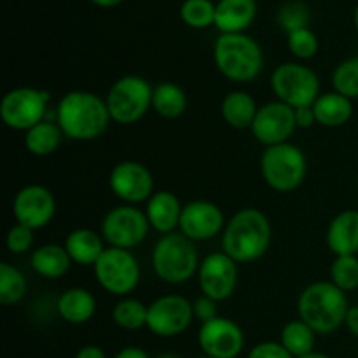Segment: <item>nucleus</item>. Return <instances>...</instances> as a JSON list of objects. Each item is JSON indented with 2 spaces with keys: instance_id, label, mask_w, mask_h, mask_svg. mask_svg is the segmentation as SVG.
Listing matches in <instances>:
<instances>
[{
  "instance_id": "20",
  "label": "nucleus",
  "mask_w": 358,
  "mask_h": 358,
  "mask_svg": "<svg viewBox=\"0 0 358 358\" xmlns=\"http://www.w3.org/2000/svg\"><path fill=\"white\" fill-rule=\"evenodd\" d=\"M182 208L177 196L170 191H157L150 196L147 203V219L156 231L163 234L173 233L175 227L180 224Z\"/></svg>"
},
{
  "instance_id": "37",
  "label": "nucleus",
  "mask_w": 358,
  "mask_h": 358,
  "mask_svg": "<svg viewBox=\"0 0 358 358\" xmlns=\"http://www.w3.org/2000/svg\"><path fill=\"white\" fill-rule=\"evenodd\" d=\"M31 243H34V229L23 226V224H16L7 233V248L13 254H24L30 250Z\"/></svg>"
},
{
  "instance_id": "3",
  "label": "nucleus",
  "mask_w": 358,
  "mask_h": 358,
  "mask_svg": "<svg viewBox=\"0 0 358 358\" xmlns=\"http://www.w3.org/2000/svg\"><path fill=\"white\" fill-rule=\"evenodd\" d=\"M299 317L317 334H331L346 322L350 304L346 292L332 282H317L303 290L297 303Z\"/></svg>"
},
{
  "instance_id": "41",
  "label": "nucleus",
  "mask_w": 358,
  "mask_h": 358,
  "mask_svg": "<svg viewBox=\"0 0 358 358\" xmlns=\"http://www.w3.org/2000/svg\"><path fill=\"white\" fill-rule=\"evenodd\" d=\"M346 327L352 332L355 338H358V304L357 306H350L348 315H346Z\"/></svg>"
},
{
  "instance_id": "42",
  "label": "nucleus",
  "mask_w": 358,
  "mask_h": 358,
  "mask_svg": "<svg viewBox=\"0 0 358 358\" xmlns=\"http://www.w3.org/2000/svg\"><path fill=\"white\" fill-rule=\"evenodd\" d=\"M76 358H107V355L103 353V350L98 348V346H84V348L79 350Z\"/></svg>"
},
{
  "instance_id": "8",
  "label": "nucleus",
  "mask_w": 358,
  "mask_h": 358,
  "mask_svg": "<svg viewBox=\"0 0 358 358\" xmlns=\"http://www.w3.org/2000/svg\"><path fill=\"white\" fill-rule=\"evenodd\" d=\"M273 93L289 107H313L320 96L317 73L301 63H283L271 73Z\"/></svg>"
},
{
  "instance_id": "26",
  "label": "nucleus",
  "mask_w": 358,
  "mask_h": 358,
  "mask_svg": "<svg viewBox=\"0 0 358 358\" xmlns=\"http://www.w3.org/2000/svg\"><path fill=\"white\" fill-rule=\"evenodd\" d=\"M257 110L255 100L245 91H231L222 100V117L231 128H252Z\"/></svg>"
},
{
  "instance_id": "6",
  "label": "nucleus",
  "mask_w": 358,
  "mask_h": 358,
  "mask_svg": "<svg viewBox=\"0 0 358 358\" xmlns=\"http://www.w3.org/2000/svg\"><path fill=\"white\" fill-rule=\"evenodd\" d=\"M261 173L266 184L275 191H296L306 178V156L299 147L289 142L268 147L261 157Z\"/></svg>"
},
{
  "instance_id": "7",
  "label": "nucleus",
  "mask_w": 358,
  "mask_h": 358,
  "mask_svg": "<svg viewBox=\"0 0 358 358\" xmlns=\"http://www.w3.org/2000/svg\"><path fill=\"white\" fill-rule=\"evenodd\" d=\"M154 90L143 77L124 76L112 84L107 94V108L112 121L133 124L152 107Z\"/></svg>"
},
{
  "instance_id": "21",
  "label": "nucleus",
  "mask_w": 358,
  "mask_h": 358,
  "mask_svg": "<svg viewBox=\"0 0 358 358\" xmlns=\"http://www.w3.org/2000/svg\"><path fill=\"white\" fill-rule=\"evenodd\" d=\"M327 245L336 255L358 254V210H345L332 219Z\"/></svg>"
},
{
  "instance_id": "32",
  "label": "nucleus",
  "mask_w": 358,
  "mask_h": 358,
  "mask_svg": "<svg viewBox=\"0 0 358 358\" xmlns=\"http://www.w3.org/2000/svg\"><path fill=\"white\" fill-rule=\"evenodd\" d=\"M180 16L187 27L203 30L215 24V3L212 0H185L180 7Z\"/></svg>"
},
{
  "instance_id": "5",
  "label": "nucleus",
  "mask_w": 358,
  "mask_h": 358,
  "mask_svg": "<svg viewBox=\"0 0 358 358\" xmlns=\"http://www.w3.org/2000/svg\"><path fill=\"white\" fill-rule=\"evenodd\" d=\"M199 257L194 241L178 233L164 234L152 252V268L157 278L166 283H185L199 269Z\"/></svg>"
},
{
  "instance_id": "28",
  "label": "nucleus",
  "mask_w": 358,
  "mask_h": 358,
  "mask_svg": "<svg viewBox=\"0 0 358 358\" xmlns=\"http://www.w3.org/2000/svg\"><path fill=\"white\" fill-rule=\"evenodd\" d=\"M62 128L56 122L42 121L31 129H28L27 136H24V145H27L28 152L34 156H49L55 152L62 143Z\"/></svg>"
},
{
  "instance_id": "29",
  "label": "nucleus",
  "mask_w": 358,
  "mask_h": 358,
  "mask_svg": "<svg viewBox=\"0 0 358 358\" xmlns=\"http://www.w3.org/2000/svg\"><path fill=\"white\" fill-rule=\"evenodd\" d=\"M315 334L317 332L303 320H292L283 327L282 345L294 358L310 355L313 353Z\"/></svg>"
},
{
  "instance_id": "16",
  "label": "nucleus",
  "mask_w": 358,
  "mask_h": 358,
  "mask_svg": "<svg viewBox=\"0 0 358 358\" xmlns=\"http://www.w3.org/2000/svg\"><path fill=\"white\" fill-rule=\"evenodd\" d=\"M13 213L17 224H23L34 231L42 229L55 217L56 199L44 185H27L14 198Z\"/></svg>"
},
{
  "instance_id": "47",
  "label": "nucleus",
  "mask_w": 358,
  "mask_h": 358,
  "mask_svg": "<svg viewBox=\"0 0 358 358\" xmlns=\"http://www.w3.org/2000/svg\"><path fill=\"white\" fill-rule=\"evenodd\" d=\"M353 20H355V27H357V30H358V3H357V7H355V16H353Z\"/></svg>"
},
{
  "instance_id": "4",
  "label": "nucleus",
  "mask_w": 358,
  "mask_h": 358,
  "mask_svg": "<svg viewBox=\"0 0 358 358\" xmlns=\"http://www.w3.org/2000/svg\"><path fill=\"white\" fill-rule=\"evenodd\" d=\"M219 72L236 83H248L261 73L264 65L262 49L245 34H222L213 48Z\"/></svg>"
},
{
  "instance_id": "24",
  "label": "nucleus",
  "mask_w": 358,
  "mask_h": 358,
  "mask_svg": "<svg viewBox=\"0 0 358 358\" xmlns=\"http://www.w3.org/2000/svg\"><path fill=\"white\" fill-rule=\"evenodd\" d=\"M317 122L327 128H339L346 124L353 115V103L350 98L339 93H325L313 103Z\"/></svg>"
},
{
  "instance_id": "17",
  "label": "nucleus",
  "mask_w": 358,
  "mask_h": 358,
  "mask_svg": "<svg viewBox=\"0 0 358 358\" xmlns=\"http://www.w3.org/2000/svg\"><path fill=\"white\" fill-rule=\"evenodd\" d=\"M110 189L119 199L135 205L149 201L154 194V177L142 163L122 161L112 170Z\"/></svg>"
},
{
  "instance_id": "34",
  "label": "nucleus",
  "mask_w": 358,
  "mask_h": 358,
  "mask_svg": "<svg viewBox=\"0 0 358 358\" xmlns=\"http://www.w3.org/2000/svg\"><path fill=\"white\" fill-rule=\"evenodd\" d=\"M332 86L343 96L358 98V56L345 59L332 73Z\"/></svg>"
},
{
  "instance_id": "44",
  "label": "nucleus",
  "mask_w": 358,
  "mask_h": 358,
  "mask_svg": "<svg viewBox=\"0 0 358 358\" xmlns=\"http://www.w3.org/2000/svg\"><path fill=\"white\" fill-rule=\"evenodd\" d=\"M121 2L122 0H93V3H96V6L100 7H115Z\"/></svg>"
},
{
  "instance_id": "19",
  "label": "nucleus",
  "mask_w": 358,
  "mask_h": 358,
  "mask_svg": "<svg viewBox=\"0 0 358 358\" xmlns=\"http://www.w3.org/2000/svg\"><path fill=\"white\" fill-rule=\"evenodd\" d=\"M255 0H219L215 3V27L222 34H243L255 20Z\"/></svg>"
},
{
  "instance_id": "22",
  "label": "nucleus",
  "mask_w": 358,
  "mask_h": 358,
  "mask_svg": "<svg viewBox=\"0 0 358 358\" xmlns=\"http://www.w3.org/2000/svg\"><path fill=\"white\" fill-rule=\"evenodd\" d=\"M56 310L65 322L80 325L93 318L94 311H96V301L90 290L69 289L59 296Z\"/></svg>"
},
{
  "instance_id": "12",
  "label": "nucleus",
  "mask_w": 358,
  "mask_h": 358,
  "mask_svg": "<svg viewBox=\"0 0 358 358\" xmlns=\"http://www.w3.org/2000/svg\"><path fill=\"white\" fill-rule=\"evenodd\" d=\"M192 318H194L192 303H189L185 297L170 294L159 297L149 306L147 329L159 338H175L187 331Z\"/></svg>"
},
{
  "instance_id": "15",
  "label": "nucleus",
  "mask_w": 358,
  "mask_h": 358,
  "mask_svg": "<svg viewBox=\"0 0 358 358\" xmlns=\"http://www.w3.org/2000/svg\"><path fill=\"white\" fill-rule=\"evenodd\" d=\"M198 341L205 355L213 358H236L243 352V331L233 320L217 317L201 324Z\"/></svg>"
},
{
  "instance_id": "10",
  "label": "nucleus",
  "mask_w": 358,
  "mask_h": 358,
  "mask_svg": "<svg viewBox=\"0 0 358 358\" xmlns=\"http://www.w3.org/2000/svg\"><path fill=\"white\" fill-rule=\"evenodd\" d=\"M49 94L35 87L10 90L0 103V117L3 124L17 131H28L44 121Z\"/></svg>"
},
{
  "instance_id": "31",
  "label": "nucleus",
  "mask_w": 358,
  "mask_h": 358,
  "mask_svg": "<svg viewBox=\"0 0 358 358\" xmlns=\"http://www.w3.org/2000/svg\"><path fill=\"white\" fill-rule=\"evenodd\" d=\"M147 315H149V306L136 299L119 301L112 311L114 322L124 331H138L147 327Z\"/></svg>"
},
{
  "instance_id": "36",
  "label": "nucleus",
  "mask_w": 358,
  "mask_h": 358,
  "mask_svg": "<svg viewBox=\"0 0 358 358\" xmlns=\"http://www.w3.org/2000/svg\"><path fill=\"white\" fill-rule=\"evenodd\" d=\"M289 49L301 59H310L318 51V38L310 28H299L289 34Z\"/></svg>"
},
{
  "instance_id": "18",
  "label": "nucleus",
  "mask_w": 358,
  "mask_h": 358,
  "mask_svg": "<svg viewBox=\"0 0 358 358\" xmlns=\"http://www.w3.org/2000/svg\"><path fill=\"white\" fill-rule=\"evenodd\" d=\"M178 227L192 241L212 240L224 229V213L215 203L191 201L182 208Z\"/></svg>"
},
{
  "instance_id": "45",
  "label": "nucleus",
  "mask_w": 358,
  "mask_h": 358,
  "mask_svg": "<svg viewBox=\"0 0 358 358\" xmlns=\"http://www.w3.org/2000/svg\"><path fill=\"white\" fill-rule=\"evenodd\" d=\"M299 358H331L327 355H324V353H310V355H304V357H299Z\"/></svg>"
},
{
  "instance_id": "30",
  "label": "nucleus",
  "mask_w": 358,
  "mask_h": 358,
  "mask_svg": "<svg viewBox=\"0 0 358 358\" xmlns=\"http://www.w3.org/2000/svg\"><path fill=\"white\" fill-rule=\"evenodd\" d=\"M27 278L9 262L0 264V303L3 306L20 303L27 294Z\"/></svg>"
},
{
  "instance_id": "33",
  "label": "nucleus",
  "mask_w": 358,
  "mask_h": 358,
  "mask_svg": "<svg viewBox=\"0 0 358 358\" xmlns=\"http://www.w3.org/2000/svg\"><path fill=\"white\" fill-rule=\"evenodd\" d=\"M331 282L343 292H352L358 287V257L338 255L331 266Z\"/></svg>"
},
{
  "instance_id": "1",
  "label": "nucleus",
  "mask_w": 358,
  "mask_h": 358,
  "mask_svg": "<svg viewBox=\"0 0 358 358\" xmlns=\"http://www.w3.org/2000/svg\"><path fill=\"white\" fill-rule=\"evenodd\" d=\"M56 121L63 135L72 140H94L110 122L107 101L90 91H70L59 100Z\"/></svg>"
},
{
  "instance_id": "9",
  "label": "nucleus",
  "mask_w": 358,
  "mask_h": 358,
  "mask_svg": "<svg viewBox=\"0 0 358 358\" xmlns=\"http://www.w3.org/2000/svg\"><path fill=\"white\" fill-rule=\"evenodd\" d=\"M94 276L101 289L114 296H126L140 283V266L135 255L124 248H105L94 264Z\"/></svg>"
},
{
  "instance_id": "2",
  "label": "nucleus",
  "mask_w": 358,
  "mask_h": 358,
  "mask_svg": "<svg viewBox=\"0 0 358 358\" xmlns=\"http://www.w3.org/2000/svg\"><path fill=\"white\" fill-rule=\"evenodd\" d=\"M271 224L257 208H243L226 224L222 250L236 262H254L268 252Z\"/></svg>"
},
{
  "instance_id": "13",
  "label": "nucleus",
  "mask_w": 358,
  "mask_h": 358,
  "mask_svg": "<svg viewBox=\"0 0 358 358\" xmlns=\"http://www.w3.org/2000/svg\"><path fill=\"white\" fill-rule=\"evenodd\" d=\"M238 262L233 261L226 252H215L203 259L198 269L199 287L203 296L215 303L226 301L233 296L238 285Z\"/></svg>"
},
{
  "instance_id": "27",
  "label": "nucleus",
  "mask_w": 358,
  "mask_h": 358,
  "mask_svg": "<svg viewBox=\"0 0 358 358\" xmlns=\"http://www.w3.org/2000/svg\"><path fill=\"white\" fill-rule=\"evenodd\" d=\"M152 107L161 117L177 119L187 108V98L184 90L173 83H161L154 87Z\"/></svg>"
},
{
  "instance_id": "40",
  "label": "nucleus",
  "mask_w": 358,
  "mask_h": 358,
  "mask_svg": "<svg viewBox=\"0 0 358 358\" xmlns=\"http://www.w3.org/2000/svg\"><path fill=\"white\" fill-rule=\"evenodd\" d=\"M294 110H296L297 128L308 129L317 122V115H315L313 107H299V108H294Z\"/></svg>"
},
{
  "instance_id": "38",
  "label": "nucleus",
  "mask_w": 358,
  "mask_h": 358,
  "mask_svg": "<svg viewBox=\"0 0 358 358\" xmlns=\"http://www.w3.org/2000/svg\"><path fill=\"white\" fill-rule=\"evenodd\" d=\"M248 358H294L287 352L285 346L282 343L275 341H266L259 343L252 348V352L248 353Z\"/></svg>"
},
{
  "instance_id": "11",
  "label": "nucleus",
  "mask_w": 358,
  "mask_h": 358,
  "mask_svg": "<svg viewBox=\"0 0 358 358\" xmlns=\"http://www.w3.org/2000/svg\"><path fill=\"white\" fill-rule=\"evenodd\" d=\"M149 219L143 212L131 205L117 206L105 215L101 222V236L110 247L135 248L149 233Z\"/></svg>"
},
{
  "instance_id": "25",
  "label": "nucleus",
  "mask_w": 358,
  "mask_h": 358,
  "mask_svg": "<svg viewBox=\"0 0 358 358\" xmlns=\"http://www.w3.org/2000/svg\"><path fill=\"white\" fill-rule=\"evenodd\" d=\"M31 268L37 275L44 276V278H62L66 275V271L70 269V259L69 252L65 247H59V245H42L37 250L31 254Z\"/></svg>"
},
{
  "instance_id": "14",
  "label": "nucleus",
  "mask_w": 358,
  "mask_h": 358,
  "mask_svg": "<svg viewBox=\"0 0 358 358\" xmlns=\"http://www.w3.org/2000/svg\"><path fill=\"white\" fill-rule=\"evenodd\" d=\"M296 128V110L283 101H271L257 110L252 133L262 145L273 147L287 143Z\"/></svg>"
},
{
  "instance_id": "35",
  "label": "nucleus",
  "mask_w": 358,
  "mask_h": 358,
  "mask_svg": "<svg viewBox=\"0 0 358 358\" xmlns=\"http://www.w3.org/2000/svg\"><path fill=\"white\" fill-rule=\"evenodd\" d=\"M310 7L304 2H289L280 9L278 21L287 31L299 30V28H308L310 23Z\"/></svg>"
},
{
  "instance_id": "23",
  "label": "nucleus",
  "mask_w": 358,
  "mask_h": 358,
  "mask_svg": "<svg viewBox=\"0 0 358 358\" xmlns=\"http://www.w3.org/2000/svg\"><path fill=\"white\" fill-rule=\"evenodd\" d=\"M63 247L69 252L70 259L77 264L94 266L101 254L105 252L103 240L98 236V233L91 229H76L66 236Z\"/></svg>"
},
{
  "instance_id": "46",
  "label": "nucleus",
  "mask_w": 358,
  "mask_h": 358,
  "mask_svg": "<svg viewBox=\"0 0 358 358\" xmlns=\"http://www.w3.org/2000/svg\"><path fill=\"white\" fill-rule=\"evenodd\" d=\"M156 358H180V357L175 355V353H161V355H157Z\"/></svg>"
},
{
  "instance_id": "43",
  "label": "nucleus",
  "mask_w": 358,
  "mask_h": 358,
  "mask_svg": "<svg viewBox=\"0 0 358 358\" xmlns=\"http://www.w3.org/2000/svg\"><path fill=\"white\" fill-rule=\"evenodd\" d=\"M115 358H149L143 350L135 348V346H128V348H122L121 352L115 355Z\"/></svg>"
},
{
  "instance_id": "48",
  "label": "nucleus",
  "mask_w": 358,
  "mask_h": 358,
  "mask_svg": "<svg viewBox=\"0 0 358 358\" xmlns=\"http://www.w3.org/2000/svg\"><path fill=\"white\" fill-rule=\"evenodd\" d=\"M201 358H213V357H208V355H205V357H201Z\"/></svg>"
},
{
  "instance_id": "39",
  "label": "nucleus",
  "mask_w": 358,
  "mask_h": 358,
  "mask_svg": "<svg viewBox=\"0 0 358 358\" xmlns=\"http://www.w3.org/2000/svg\"><path fill=\"white\" fill-rule=\"evenodd\" d=\"M192 310H194V318H198L201 324L219 317V315H217V303L206 296L198 297V299L192 303Z\"/></svg>"
}]
</instances>
